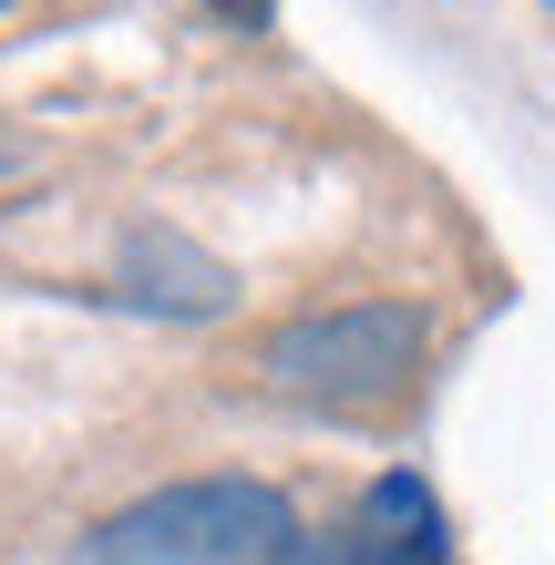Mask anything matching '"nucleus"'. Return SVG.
Masks as SVG:
<instances>
[{"mask_svg":"<svg viewBox=\"0 0 555 565\" xmlns=\"http://www.w3.org/2000/svg\"><path fill=\"white\" fill-rule=\"evenodd\" d=\"M421 350H433V329H421L412 298H361V309H319V319L268 329L257 381L309 412H391L421 381Z\"/></svg>","mask_w":555,"mask_h":565,"instance_id":"f257e3e1","label":"nucleus"},{"mask_svg":"<svg viewBox=\"0 0 555 565\" xmlns=\"http://www.w3.org/2000/svg\"><path fill=\"white\" fill-rule=\"evenodd\" d=\"M278 545H288V493L216 473V483H175V493H145L135 514H114L83 545V565H268Z\"/></svg>","mask_w":555,"mask_h":565,"instance_id":"f03ea898","label":"nucleus"},{"mask_svg":"<svg viewBox=\"0 0 555 565\" xmlns=\"http://www.w3.org/2000/svg\"><path fill=\"white\" fill-rule=\"evenodd\" d=\"M268 565H452V524L421 473H381L340 524H288V545Z\"/></svg>","mask_w":555,"mask_h":565,"instance_id":"7ed1b4c3","label":"nucleus"},{"mask_svg":"<svg viewBox=\"0 0 555 565\" xmlns=\"http://www.w3.org/2000/svg\"><path fill=\"white\" fill-rule=\"evenodd\" d=\"M135 268H145V309H195V319H206V309H226V268H206V257H195V247H175V237H135ZM135 268H124V278H135Z\"/></svg>","mask_w":555,"mask_h":565,"instance_id":"20e7f679","label":"nucleus"},{"mask_svg":"<svg viewBox=\"0 0 555 565\" xmlns=\"http://www.w3.org/2000/svg\"><path fill=\"white\" fill-rule=\"evenodd\" d=\"M0 11H11V0H0Z\"/></svg>","mask_w":555,"mask_h":565,"instance_id":"39448f33","label":"nucleus"}]
</instances>
